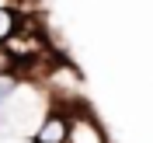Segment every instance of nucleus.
<instances>
[{
	"mask_svg": "<svg viewBox=\"0 0 153 143\" xmlns=\"http://www.w3.org/2000/svg\"><path fill=\"white\" fill-rule=\"evenodd\" d=\"M21 21H25V10H18V7H4V4H0V46H7L10 38L18 35Z\"/></svg>",
	"mask_w": 153,
	"mask_h": 143,
	"instance_id": "7ed1b4c3",
	"label": "nucleus"
},
{
	"mask_svg": "<svg viewBox=\"0 0 153 143\" xmlns=\"http://www.w3.org/2000/svg\"><path fill=\"white\" fill-rule=\"evenodd\" d=\"M21 84H25V77L18 70H0V112L10 105V98L21 91Z\"/></svg>",
	"mask_w": 153,
	"mask_h": 143,
	"instance_id": "20e7f679",
	"label": "nucleus"
},
{
	"mask_svg": "<svg viewBox=\"0 0 153 143\" xmlns=\"http://www.w3.org/2000/svg\"><path fill=\"white\" fill-rule=\"evenodd\" d=\"M70 143H111L105 126H101V119L84 101L70 108Z\"/></svg>",
	"mask_w": 153,
	"mask_h": 143,
	"instance_id": "f257e3e1",
	"label": "nucleus"
},
{
	"mask_svg": "<svg viewBox=\"0 0 153 143\" xmlns=\"http://www.w3.org/2000/svg\"><path fill=\"white\" fill-rule=\"evenodd\" d=\"M28 140L31 143H70V108L49 105V112L42 115V122L35 126V133Z\"/></svg>",
	"mask_w": 153,
	"mask_h": 143,
	"instance_id": "f03ea898",
	"label": "nucleus"
}]
</instances>
